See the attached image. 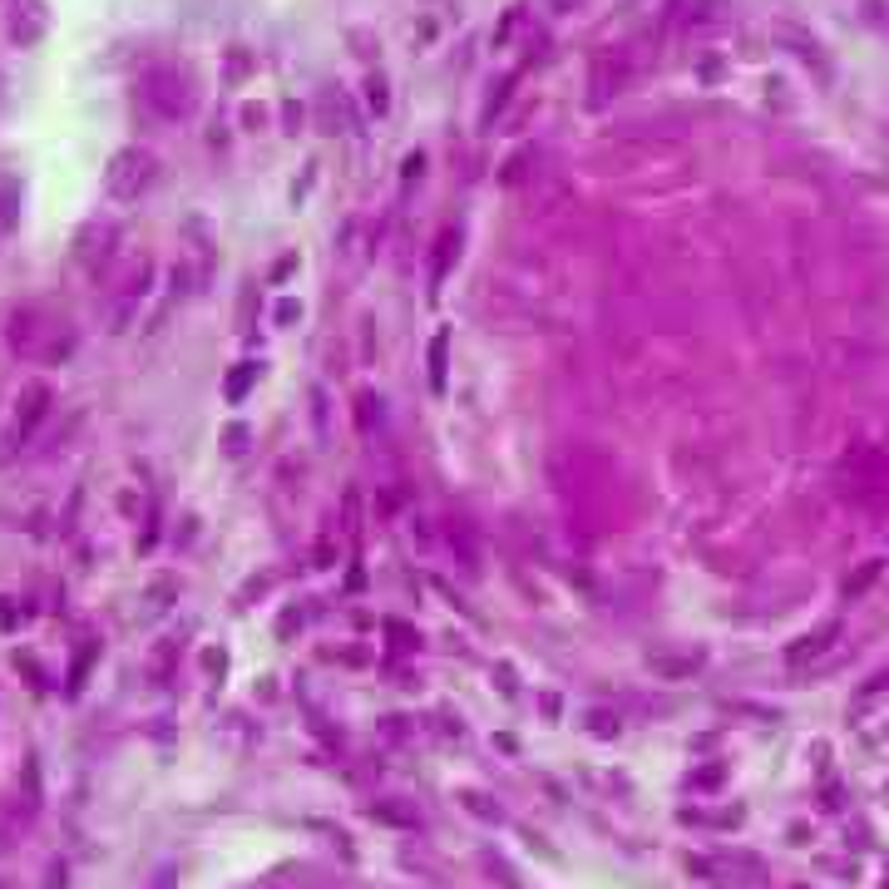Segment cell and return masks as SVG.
<instances>
[{
  "instance_id": "6da1fadb",
  "label": "cell",
  "mask_w": 889,
  "mask_h": 889,
  "mask_svg": "<svg viewBox=\"0 0 889 889\" xmlns=\"http://www.w3.org/2000/svg\"><path fill=\"white\" fill-rule=\"evenodd\" d=\"M5 346H11V356H21V361L60 366L75 356L79 332L65 322V317H54L50 307L25 301V307H15L11 317H5Z\"/></svg>"
},
{
  "instance_id": "7a4b0ae2",
  "label": "cell",
  "mask_w": 889,
  "mask_h": 889,
  "mask_svg": "<svg viewBox=\"0 0 889 889\" xmlns=\"http://www.w3.org/2000/svg\"><path fill=\"white\" fill-rule=\"evenodd\" d=\"M139 104L163 124H188L198 114V79L188 65H153L139 75Z\"/></svg>"
},
{
  "instance_id": "3957f363",
  "label": "cell",
  "mask_w": 889,
  "mask_h": 889,
  "mask_svg": "<svg viewBox=\"0 0 889 889\" xmlns=\"http://www.w3.org/2000/svg\"><path fill=\"white\" fill-rule=\"evenodd\" d=\"M153 292V258L149 252H124L114 268L104 272V301H109V332H124V326L139 317V307Z\"/></svg>"
},
{
  "instance_id": "277c9868",
  "label": "cell",
  "mask_w": 889,
  "mask_h": 889,
  "mask_svg": "<svg viewBox=\"0 0 889 889\" xmlns=\"http://www.w3.org/2000/svg\"><path fill=\"white\" fill-rule=\"evenodd\" d=\"M153 183H159V153L144 149V144L119 149L104 169V194L114 198V203H139Z\"/></svg>"
},
{
  "instance_id": "5b68a950",
  "label": "cell",
  "mask_w": 889,
  "mask_h": 889,
  "mask_svg": "<svg viewBox=\"0 0 889 889\" xmlns=\"http://www.w3.org/2000/svg\"><path fill=\"white\" fill-rule=\"evenodd\" d=\"M50 406H54V391L50 381H25L21 391H15V406H11V425H5V435H0V450L15 455L21 445H30L35 430L50 420Z\"/></svg>"
},
{
  "instance_id": "8992f818",
  "label": "cell",
  "mask_w": 889,
  "mask_h": 889,
  "mask_svg": "<svg viewBox=\"0 0 889 889\" xmlns=\"http://www.w3.org/2000/svg\"><path fill=\"white\" fill-rule=\"evenodd\" d=\"M687 875H702L712 885H751L761 875V860L751 855H687Z\"/></svg>"
},
{
  "instance_id": "52a82bcc",
  "label": "cell",
  "mask_w": 889,
  "mask_h": 889,
  "mask_svg": "<svg viewBox=\"0 0 889 889\" xmlns=\"http://www.w3.org/2000/svg\"><path fill=\"white\" fill-rule=\"evenodd\" d=\"M50 30V5L45 0H11V11H5V40L30 50V45L45 40Z\"/></svg>"
},
{
  "instance_id": "ba28073f",
  "label": "cell",
  "mask_w": 889,
  "mask_h": 889,
  "mask_svg": "<svg viewBox=\"0 0 889 889\" xmlns=\"http://www.w3.org/2000/svg\"><path fill=\"white\" fill-rule=\"evenodd\" d=\"M836 638H840V618L820 622V628H815V632H805V638H795V643L786 647V663H791V667L815 663V657H825V653H830V647H836Z\"/></svg>"
},
{
  "instance_id": "9c48e42d",
  "label": "cell",
  "mask_w": 889,
  "mask_h": 889,
  "mask_svg": "<svg viewBox=\"0 0 889 889\" xmlns=\"http://www.w3.org/2000/svg\"><path fill=\"white\" fill-rule=\"evenodd\" d=\"M455 258H460V227H445L435 237V247H430V292H440V282L450 277Z\"/></svg>"
},
{
  "instance_id": "30bf717a",
  "label": "cell",
  "mask_w": 889,
  "mask_h": 889,
  "mask_svg": "<svg viewBox=\"0 0 889 889\" xmlns=\"http://www.w3.org/2000/svg\"><path fill=\"white\" fill-rule=\"evenodd\" d=\"M351 416H356V435L375 440L381 430H386V400L375 396V391H361V396H356V406H351Z\"/></svg>"
},
{
  "instance_id": "8fae6325",
  "label": "cell",
  "mask_w": 889,
  "mask_h": 889,
  "mask_svg": "<svg viewBox=\"0 0 889 889\" xmlns=\"http://www.w3.org/2000/svg\"><path fill=\"white\" fill-rule=\"evenodd\" d=\"M622 85H628V60H622V54H603L598 65H593V89H598V99L622 95Z\"/></svg>"
},
{
  "instance_id": "7c38bea8",
  "label": "cell",
  "mask_w": 889,
  "mask_h": 889,
  "mask_svg": "<svg viewBox=\"0 0 889 889\" xmlns=\"http://www.w3.org/2000/svg\"><path fill=\"white\" fill-rule=\"evenodd\" d=\"M258 375H262V361H237L233 371H227V381H223V400H227V406H243L247 391L258 386Z\"/></svg>"
},
{
  "instance_id": "4fadbf2b",
  "label": "cell",
  "mask_w": 889,
  "mask_h": 889,
  "mask_svg": "<svg viewBox=\"0 0 889 889\" xmlns=\"http://www.w3.org/2000/svg\"><path fill=\"white\" fill-rule=\"evenodd\" d=\"M445 375H450V326H440L430 336V391H445Z\"/></svg>"
},
{
  "instance_id": "5bb4252c",
  "label": "cell",
  "mask_w": 889,
  "mask_h": 889,
  "mask_svg": "<svg viewBox=\"0 0 889 889\" xmlns=\"http://www.w3.org/2000/svg\"><path fill=\"white\" fill-rule=\"evenodd\" d=\"M21 203H25V188L15 178H0V237H11L15 223H21Z\"/></svg>"
},
{
  "instance_id": "9a60e30c",
  "label": "cell",
  "mask_w": 889,
  "mask_h": 889,
  "mask_svg": "<svg viewBox=\"0 0 889 889\" xmlns=\"http://www.w3.org/2000/svg\"><path fill=\"white\" fill-rule=\"evenodd\" d=\"M25 825H30V815H21V805H5V801H0V855H11Z\"/></svg>"
},
{
  "instance_id": "2e32d148",
  "label": "cell",
  "mask_w": 889,
  "mask_h": 889,
  "mask_svg": "<svg viewBox=\"0 0 889 889\" xmlns=\"http://www.w3.org/2000/svg\"><path fill=\"white\" fill-rule=\"evenodd\" d=\"M371 820H381V825H400V830H416V825H420V815L410 811V805L375 801V805H371Z\"/></svg>"
},
{
  "instance_id": "e0dca14e",
  "label": "cell",
  "mask_w": 889,
  "mask_h": 889,
  "mask_svg": "<svg viewBox=\"0 0 889 889\" xmlns=\"http://www.w3.org/2000/svg\"><path fill=\"white\" fill-rule=\"evenodd\" d=\"M386 638H391V647H396V653H410V647H420V632L410 628V622H400V618L386 622Z\"/></svg>"
},
{
  "instance_id": "ac0fdd59",
  "label": "cell",
  "mask_w": 889,
  "mask_h": 889,
  "mask_svg": "<svg viewBox=\"0 0 889 889\" xmlns=\"http://www.w3.org/2000/svg\"><path fill=\"white\" fill-rule=\"evenodd\" d=\"M875 579H879V558H869V564H860V573H855V579L845 583V603H855L860 593H865V589H869V583H875Z\"/></svg>"
},
{
  "instance_id": "d6986e66",
  "label": "cell",
  "mask_w": 889,
  "mask_h": 889,
  "mask_svg": "<svg viewBox=\"0 0 889 889\" xmlns=\"http://www.w3.org/2000/svg\"><path fill=\"white\" fill-rule=\"evenodd\" d=\"M366 109H371V114H375V119H381V114H386V109H391V95H386V79H381V75H371V79H366Z\"/></svg>"
},
{
  "instance_id": "ffe728a7",
  "label": "cell",
  "mask_w": 889,
  "mask_h": 889,
  "mask_svg": "<svg viewBox=\"0 0 889 889\" xmlns=\"http://www.w3.org/2000/svg\"><path fill=\"white\" fill-rule=\"evenodd\" d=\"M696 667H702V657H657L653 672H663V677H687V672H696Z\"/></svg>"
},
{
  "instance_id": "44dd1931",
  "label": "cell",
  "mask_w": 889,
  "mask_h": 889,
  "mask_svg": "<svg viewBox=\"0 0 889 889\" xmlns=\"http://www.w3.org/2000/svg\"><path fill=\"white\" fill-rule=\"evenodd\" d=\"M95 653H99V643H85V653L75 657V667H70V692L85 687V672H89V663H95Z\"/></svg>"
},
{
  "instance_id": "7402d4cb",
  "label": "cell",
  "mask_w": 889,
  "mask_h": 889,
  "mask_svg": "<svg viewBox=\"0 0 889 889\" xmlns=\"http://www.w3.org/2000/svg\"><path fill=\"white\" fill-rule=\"evenodd\" d=\"M460 801H465V811L480 815V820H499V805H490L480 791H460Z\"/></svg>"
},
{
  "instance_id": "603a6c76",
  "label": "cell",
  "mask_w": 889,
  "mask_h": 889,
  "mask_svg": "<svg viewBox=\"0 0 889 889\" xmlns=\"http://www.w3.org/2000/svg\"><path fill=\"white\" fill-rule=\"evenodd\" d=\"M173 657H178V643H169V647H159V653L149 657V677L153 682H163L169 677V667H173Z\"/></svg>"
},
{
  "instance_id": "cb8c5ba5",
  "label": "cell",
  "mask_w": 889,
  "mask_h": 889,
  "mask_svg": "<svg viewBox=\"0 0 889 889\" xmlns=\"http://www.w3.org/2000/svg\"><path fill=\"white\" fill-rule=\"evenodd\" d=\"M247 70H252V54H247L243 45H233V50H227V79L237 85V79H243Z\"/></svg>"
},
{
  "instance_id": "d4e9b609",
  "label": "cell",
  "mask_w": 889,
  "mask_h": 889,
  "mask_svg": "<svg viewBox=\"0 0 889 889\" xmlns=\"http://www.w3.org/2000/svg\"><path fill=\"white\" fill-rule=\"evenodd\" d=\"M317 114H322V134H336V124H342V104H332V95L317 99Z\"/></svg>"
},
{
  "instance_id": "484cf974",
  "label": "cell",
  "mask_w": 889,
  "mask_h": 889,
  "mask_svg": "<svg viewBox=\"0 0 889 889\" xmlns=\"http://www.w3.org/2000/svg\"><path fill=\"white\" fill-rule=\"evenodd\" d=\"M721 776H727L721 766H702V771H692V791H717Z\"/></svg>"
},
{
  "instance_id": "4316f807",
  "label": "cell",
  "mask_w": 889,
  "mask_h": 889,
  "mask_svg": "<svg viewBox=\"0 0 889 889\" xmlns=\"http://www.w3.org/2000/svg\"><path fill=\"white\" fill-rule=\"evenodd\" d=\"M25 622V608H15V598H0V632H15Z\"/></svg>"
},
{
  "instance_id": "83f0119b",
  "label": "cell",
  "mask_w": 889,
  "mask_h": 889,
  "mask_svg": "<svg viewBox=\"0 0 889 889\" xmlns=\"http://www.w3.org/2000/svg\"><path fill=\"white\" fill-rule=\"evenodd\" d=\"M223 440H227V455H243L247 450V425H233Z\"/></svg>"
},
{
  "instance_id": "f1b7e54d",
  "label": "cell",
  "mask_w": 889,
  "mask_h": 889,
  "mask_svg": "<svg viewBox=\"0 0 889 889\" xmlns=\"http://www.w3.org/2000/svg\"><path fill=\"white\" fill-rule=\"evenodd\" d=\"M311 558H317V568H326V564H332V558H336V539L326 534L322 544H317V554H311Z\"/></svg>"
},
{
  "instance_id": "f546056e",
  "label": "cell",
  "mask_w": 889,
  "mask_h": 889,
  "mask_svg": "<svg viewBox=\"0 0 889 889\" xmlns=\"http://www.w3.org/2000/svg\"><path fill=\"white\" fill-rule=\"evenodd\" d=\"M297 317H301V301H292V297H287V301H277V322H282V326L297 322Z\"/></svg>"
},
{
  "instance_id": "4dcf8cb0",
  "label": "cell",
  "mask_w": 889,
  "mask_h": 889,
  "mask_svg": "<svg viewBox=\"0 0 889 889\" xmlns=\"http://www.w3.org/2000/svg\"><path fill=\"white\" fill-rule=\"evenodd\" d=\"M885 687H889V667H885V672H875V677H869V682H865V696L885 692Z\"/></svg>"
},
{
  "instance_id": "1f68e13d",
  "label": "cell",
  "mask_w": 889,
  "mask_h": 889,
  "mask_svg": "<svg viewBox=\"0 0 889 889\" xmlns=\"http://www.w3.org/2000/svg\"><path fill=\"white\" fill-rule=\"evenodd\" d=\"M50 889H65V865H60V860L50 865Z\"/></svg>"
},
{
  "instance_id": "d6a6232c",
  "label": "cell",
  "mask_w": 889,
  "mask_h": 889,
  "mask_svg": "<svg viewBox=\"0 0 889 889\" xmlns=\"http://www.w3.org/2000/svg\"><path fill=\"white\" fill-rule=\"evenodd\" d=\"M243 124L247 129H262V109H243Z\"/></svg>"
},
{
  "instance_id": "836d02e7",
  "label": "cell",
  "mask_w": 889,
  "mask_h": 889,
  "mask_svg": "<svg viewBox=\"0 0 889 889\" xmlns=\"http://www.w3.org/2000/svg\"><path fill=\"white\" fill-rule=\"evenodd\" d=\"M153 889H173V875H159V885H153Z\"/></svg>"
},
{
  "instance_id": "e575fe53",
  "label": "cell",
  "mask_w": 889,
  "mask_h": 889,
  "mask_svg": "<svg viewBox=\"0 0 889 889\" xmlns=\"http://www.w3.org/2000/svg\"><path fill=\"white\" fill-rule=\"evenodd\" d=\"M0 889H15V885H11V879H0Z\"/></svg>"
}]
</instances>
